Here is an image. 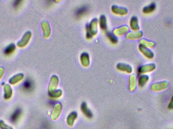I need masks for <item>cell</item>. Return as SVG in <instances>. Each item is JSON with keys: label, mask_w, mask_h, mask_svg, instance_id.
Listing matches in <instances>:
<instances>
[{"label": "cell", "mask_w": 173, "mask_h": 129, "mask_svg": "<svg viewBox=\"0 0 173 129\" xmlns=\"http://www.w3.org/2000/svg\"><path fill=\"white\" fill-rule=\"evenodd\" d=\"M156 9V4L155 2H152L148 5L146 6L143 8L142 11L145 14L152 13Z\"/></svg>", "instance_id": "30bf717a"}, {"label": "cell", "mask_w": 173, "mask_h": 129, "mask_svg": "<svg viewBox=\"0 0 173 129\" xmlns=\"http://www.w3.org/2000/svg\"><path fill=\"white\" fill-rule=\"evenodd\" d=\"M4 72H5L4 69L3 67H0V80L1 79V78L4 75Z\"/></svg>", "instance_id": "7402d4cb"}, {"label": "cell", "mask_w": 173, "mask_h": 129, "mask_svg": "<svg viewBox=\"0 0 173 129\" xmlns=\"http://www.w3.org/2000/svg\"><path fill=\"white\" fill-rule=\"evenodd\" d=\"M136 78L134 75H132L129 79V89L131 91H133L136 88Z\"/></svg>", "instance_id": "7c38bea8"}, {"label": "cell", "mask_w": 173, "mask_h": 129, "mask_svg": "<svg viewBox=\"0 0 173 129\" xmlns=\"http://www.w3.org/2000/svg\"><path fill=\"white\" fill-rule=\"evenodd\" d=\"M16 50V46L14 43L9 44L7 47H6L4 50V54L6 55H11L15 52Z\"/></svg>", "instance_id": "4fadbf2b"}, {"label": "cell", "mask_w": 173, "mask_h": 129, "mask_svg": "<svg viewBox=\"0 0 173 129\" xmlns=\"http://www.w3.org/2000/svg\"><path fill=\"white\" fill-rule=\"evenodd\" d=\"M86 8H80V9L78 10V11L77 12V14L79 15H82L83 13H85V12L86 11Z\"/></svg>", "instance_id": "ffe728a7"}, {"label": "cell", "mask_w": 173, "mask_h": 129, "mask_svg": "<svg viewBox=\"0 0 173 129\" xmlns=\"http://www.w3.org/2000/svg\"><path fill=\"white\" fill-rule=\"evenodd\" d=\"M168 86L169 83L168 81H162L152 84L150 87V89L154 92H159L165 90Z\"/></svg>", "instance_id": "6da1fadb"}, {"label": "cell", "mask_w": 173, "mask_h": 129, "mask_svg": "<svg viewBox=\"0 0 173 129\" xmlns=\"http://www.w3.org/2000/svg\"><path fill=\"white\" fill-rule=\"evenodd\" d=\"M21 109H17L15 110V111L13 113V114H12L11 117V122H15L18 119L19 116H21Z\"/></svg>", "instance_id": "ac0fdd59"}, {"label": "cell", "mask_w": 173, "mask_h": 129, "mask_svg": "<svg viewBox=\"0 0 173 129\" xmlns=\"http://www.w3.org/2000/svg\"><path fill=\"white\" fill-rule=\"evenodd\" d=\"M149 77L147 75L142 74L138 78V85L141 87H144L149 81Z\"/></svg>", "instance_id": "9c48e42d"}, {"label": "cell", "mask_w": 173, "mask_h": 129, "mask_svg": "<svg viewBox=\"0 0 173 129\" xmlns=\"http://www.w3.org/2000/svg\"><path fill=\"white\" fill-rule=\"evenodd\" d=\"M31 37V33L30 32H27L24 33L23 35L22 39H21L20 41H19L17 43V46L19 48H23L28 45V43L30 42V39Z\"/></svg>", "instance_id": "3957f363"}, {"label": "cell", "mask_w": 173, "mask_h": 129, "mask_svg": "<svg viewBox=\"0 0 173 129\" xmlns=\"http://www.w3.org/2000/svg\"><path fill=\"white\" fill-rule=\"evenodd\" d=\"M77 118V114L76 111H72L68 114L67 119H66V122H67V124L68 125V126L72 127Z\"/></svg>", "instance_id": "8992f818"}, {"label": "cell", "mask_w": 173, "mask_h": 129, "mask_svg": "<svg viewBox=\"0 0 173 129\" xmlns=\"http://www.w3.org/2000/svg\"><path fill=\"white\" fill-rule=\"evenodd\" d=\"M168 108L170 110H173V95L169 100V102L168 104Z\"/></svg>", "instance_id": "d6986e66"}, {"label": "cell", "mask_w": 173, "mask_h": 129, "mask_svg": "<svg viewBox=\"0 0 173 129\" xmlns=\"http://www.w3.org/2000/svg\"><path fill=\"white\" fill-rule=\"evenodd\" d=\"M21 2H22L21 1H15L14 2V3H13L14 7L15 8L18 7H19L20 6Z\"/></svg>", "instance_id": "44dd1931"}, {"label": "cell", "mask_w": 173, "mask_h": 129, "mask_svg": "<svg viewBox=\"0 0 173 129\" xmlns=\"http://www.w3.org/2000/svg\"><path fill=\"white\" fill-rule=\"evenodd\" d=\"M143 33L142 32H132L128 34V38L132 39H137L142 37Z\"/></svg>", "instance_id": "2e32d148"}, {"label": "cell", "mask_w": 173, "mask_h": 129, "mask_svg": "<svg viewBox=\"0 0 173 129\" xmlns=\"http://www.w3.org/2000/svg\"><path fill=\"white\" fill-rule=\"evenodd\" d=\"M139 50L146 58L151 59L154 57V53L151 50L142 46H139Z\"/></svg>", "instance_id": "277c9868"}, {"label": "cell", "mask_w": 173, "mask_h": 129, "mask_svg": "<svg viewBox=\"0 0 173 129\" xmlns=\"http://www.w3.org/2000/svg\"><path fill=\"white\" fill-rule=\"evenodd\" d=\"M4 97L5 99H9L11 97L12 95V89L10 85L9 84H5L4 85Z\"/></svg>", "instance_id": "5bb4252c"}, {"label": "cell", "mask_w": 173, "mask_h": 129, "mask_svg": "<svg viewBox=\"0 0 173 129\" xmlns=\"http://www.w3.org/2000/svg\"><path fill=\"white\" fill-rule=\"evenodd\" d=\"M81 109L82 112L85 116H86V118L89 119L92 118L93 114H92V111L88 109L86 103L85 102H83L82 103Z\"/></svg>", "instance_id": "52a82bcc"}, {"label": "cell", "mask_w": 173, "mask_h": 129, "mask_svg": "<svg viewBox=\"0 0 173 129\" xmlns=\"http://www.w3.org/2000/svg\"><path fill=\"white\" fill-rule=\"evenodd\" d=\"M155 68L156 66L154 63H149L147 64H143L138 69V73L142 75L150 73L153 71L155 69Z\"/></svg>", "instance_id": "7a4b0ae2"}, {"label": "cell", "mask_w": 173, "mask_h": 129, "mask_svg": "<svg viewBox=\"0 0 173 129\" xmlns=\"http://www.w3.org/2000/svg\"><path fill=\"white\" fill-rule=\"evenodd\" d=\"M33 87V83L31 80L27 79L23 83V88L24 90H31Z\"/></svg>", "instance_id": "e0dca14e"}, {"label": "cell", "mask_w": 173, "mask_h": 129, "mask_svg": "<svg viewBox=\"0 0 173 129\" xmlns=\"http://www.w3.org/2000/svg\"><path fill=\"white\" fill-rule=\"evenodd\" d=\"M130 26L134 30L137 31L139 29V26L138 24V18L136 16H133L130 21Z\"/></svg>", "instance_id": "9a60e30c"}, {"label": "cell", "mask_w": 173, "mask_h": 129, "mask_svg": "<svg viewBox=\"0 0 173 129\" xmlns=\"http://www.w3.org/2000/svg\"><path fill=\"white\" fill-rule=\"evenodd\" d=\"M24 78V75L22 73H19L13 76V77L10 79L9 82L11 85H15L19 82L21 81Z\"/></svg>", "instance_id": "ba28073f"}, {"label": "cell", "mask_w": 173, "mask_h": 129, "mask_svg": "<svg viewBox=\"0 0 173 129\" xmlns=\"http://www.w3.org/2000/svg\"><path fill=\"white\" fill-rule=\"evenodd\" d=\"M140 46H144L145 48H152L155 46V43L152 41H148L147 39H142L139 41Z\"/></svg>", "instance_id": "8fae6325"}, {"label": "cell", "mask_w": 173, "mask_h": 129, "mask_svg": "<svg viewBox=\"0 0 173 129\" xmlns=\"http://www.w3.org/2000/svg\"><path fill=\"white\" fill-rule=\"evenodd\" d=\"M61 105L60 104H57L54 107L53 110L52 114V120L55 121L59 118L61 112Z\"/></svg>", "instance_id": "5b68a950"}]
</instances>
